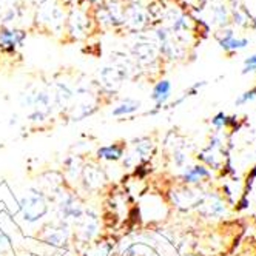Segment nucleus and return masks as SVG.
<instances>
[{
  "instance_id": "nucleus-10",
  "label": "nucleus",
  "mask_w": 256,
  "mask_h": 256,
  "mask_svg": "<svg viewBox=\"0 0 256 256\" xmlns=\"http://www.w3.org/2000/svg\"><path fill=\"white\" fill-rule=\"evenodd\" d=\"M248 207V200H247V196H244L240 202H238V207H236V210H244V208H247Z\"/></svg>"
},
{
  "instance_id": "nucleus-2",
  "label": "nucleus",
  "mask_w": 256,
  "mask_h": 256,
  "mask_svg": "<svg viewBox=\"0 0 256 256\" xmlns=\"http://www.w3.org/2000/svg\"><path fill=\"white\" fill-rule=\"evenodd\" d=\"M24 38H25V34L22 31H11V30L0 31V44L11 51L24 42Z\"/></svg>"
},
{
  "instance_id": "nucleus-3",
  "label": "nucleus",
  "mask_w": 256,
  "mask_h": 256,
  "mask_svg": "<svg viewBox=\"0 0 256 256\" xmlns=\"http://www.w3.org/2000/svg\"><path fill=\"white\" fill-rule=\"evenodd\" d=\"M219 45H221L226 51H233V50H241L248 45L247 39H234L232 31H226L224 39H219Z\"/></svg>"
},
{
  "instance_id": "nucleus-4",
  "label": "nucleus",
  "mask_w": 256,
  "mask_h": 256,
  "mask_svg": "<svg viewBox=\"0 0 256 256\" xmlns=\"http://www.w3.org/2000/svg\"><path fill=\"white\" fill-rule=\"evenodd\" d=\"M122 154H124V148L118 144L106 145V147H100L98 150V156L102 159H108V160H118L122 158Z\"/></svg>"
},
{
  "instance_id": "nucleus-5",
  "label": "nucleus",
  "mask_w": 256,
  "mask_h": 256,
  "mask_svg": "<svg viewBox=\"0 0 256 256\" xmlns=\"http://www.w3.org/2000/svg\"><path fill=\"white\" fill-rule=\"evenodd\" d=\"M139 102L132 100V99H126L122 104H119L114 110H113V116H125V114H132L134 112L139 110Z\"/></svg>"
},
{
  "instance_id": "nucleus-8",
  "label": "nucleus",
  "mask_w": 256,
  "mask_h": 256,
  "mask_svg": "<svg viewBox=\"0 0 256 256\" xmlns=\"http://www.w3.org/2000/svg\"><path fill=\"white\" fill-rule=\"evenodd\" d=\"M244 70H242V74H247V72H252V71H256V54L253 56L247 58L246 62H244Z\"/></svg>"
},
{
  "instance_id": "nucleus-9",
  "label": "nucleus",
  "mask_w": 256,
  "mask_h": 256,
  "mask_svg": "<svg viewBox=\"0 0 256 256\" xmlns=\"http://www.w3.org/2000/svg\"><path fill=\"white\" fill-rule=\"evenodd\" d=\"M226 119H227V116H226L222 112H219V113L212 119V124H213V126H216V128H222V126L226 125Z\"/></svg>"
},
{
  "instance_id": "nucleus-7",
  "label": "nucleus",
  "mask_w": 256,
  "mask_h": 256,
  "mask_svg": "<svg viewBox=\"0 0 256 256\" xmlns=\"http://www.w3.org/2000/svg\"><path fill=\"white\" fill-rule=\"evenodd\" d=\"M256 98V85L252 88V90H248V91H246V93H242L240 98L236 99V105H244L246 102H248V100H252V99H254Z\"/></svg>"
},
{
  "instance_id": "nucleus-6",
  "label": "nucleus",
  "mask_w": 256,
  "mask_h": 256,
  "mask_svg": "<svg viewBox=\"0 0 256 256\" xmlns=\"http://www.w3.org/2000/svg\"><path fill=\"white\" fill-rule=\"evenodd\" d=\"M208 176H210V172H208L206 167H202V166H196V167L187 170L182 178H184L186 182H198V180H200L202 178H208Z\"/></svg>"
},
{
  "instance_id": "nucleus-1",
  "label": "nucleus",
  "mask_w": 256,
  "mask_h": 256,
  "mask_svg": "<svg viewBox=\"0 0 256 256\" xmlns=\"http://www.w3.org/2000/svg\"><path fill=\"white\" fill-rule=\"evenodd\" d=\"M170 91H172V84L168 80H160L154 85L153 93H152V99L156 102V110H159L164 104L167 102V99L170 98Z\"/></svg>"
}]
</instances>
